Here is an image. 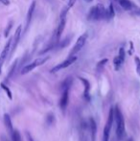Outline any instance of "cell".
<instances>
[{
  "label": "cell",
  "mask_w": 140,
  "mask_h": 141,
  "mask_svg": "<svg viewBox=\"0 0 140 141\" xmlns=\"http://www.w3.org/2000/svg\"><path fill=\"white\" fill-rule=\"evenodd\" d=\"M109 132H110V128L106 125L103 132V141H109Z\"/></svg>",
  "instance_id": "18"
},
{
  "label": "cell",
  "mask_w": 140,
  "mask_h": 141,
  "mask_svg": "<svg viewBox=\"0 0 140 141\" xmlns=\"http://www.w3.org/2000/svg\"><path fill=\"white\" fill-rule=\"evenodd\" d=\"M113 119H114V110L113 108H110L109 109V112H108V117H107V122H106V126H108L111 129L112 127V123H113Z\"/></svg>",
  "instance_id": "15"
},
{
  "label": "cell",
  "mask_w": 140,
  "mask_h": 141,
  "mask_svg": "<svg viewBox=\"0 0 140 141\" xmlns=\"http://www.w3.org/2000/svg\"><path fill=\"white\" fill-rule=\"evenodd\" d=\"M106 63H107V59H104V60L100 61V62L98 63V64H97V68H98V69H101Z\"/></svg>",
  "instance_id": "27"
},
{
  "label": "cell",
  "mask_w": 140,
  "mask_h": 141,
  "mask_svg": "<svg viewBox=\"0 0 140 141\" xmlns=\"http://www.w3.org/2000/svg\"><path fill=\"white\" fill-rule=\"evenodd\" d=\"M128 141H132V139H130H130H129Z\"/></svg>",
  "instance_id": "33"
},
{
  "label": "cell",
  "mask_w": 140,
  "mask_h": 141,
  "mask_svg": "<svg viewBox=\"0 0 140 141\" xmlns=\"http://www.w3.org/2000/svg\"><path fill=\"white\" fill-rule=\"evenodd\" d=\"M12 40H13L12 38L9 39V40L7 41V43H6L4 49L2 50V52H1V54H0V64H2V63H4V61L7 59V56H8L9 53H10L11 46H12Z\"/></svg>",
  "instance_id": "8"
},
{
  "label": "cell",
  "mask_w": 140,
  "mask_h": 141,
  "mask_svg": "<svg viewBox=\"0 0 140 141\" xmlns=\"http://www.w3.org/2000/svg\"><path fill=\"white\" fill-rule=\"evenodd\" d=\"M115 15V11H114V7L112 4H109L107 10L106 12V19H111L113 18V16Z\"/></svg>",
  "instance_id": "14"
},
{
  "label": "cell",
  "mask_w": 140,
  "mask_h": 141,
  "mask_svg": "<svg viewBox=\"0 0 140 141\" xmlns=\"http://www.w3.org/2000/svg\"><path fill=\"white\" fill-rule=\"evenodd\" d=\"M0 2L2 4H4V5H9L10 4V1L9 0H0Z\"/></svg>",
  "instance_id": "29"
},
{
  "label": "cell",
  "mask_w": 140,
  "mask_h": 141,
  "mask_svg": "<svg viewBox=\"0 0 140 141\" xmlns=\"http://www.w3.org/2000/svg\"><path fill=\"white\" fill-rule=\"evenodd\" d=\"M65 20H66V18H62L61 21H60V24H59L58 28L55 31V34H54V36H53V42L55 45L58 44L59 41H60L61 36L63 34V29H64V27H65V23H66Z\"/></svg>",
  "instance_id": "6"
},
{
  "label": "cell",
  "mask_w": 140,
  "mask_h": 141,
  "mask_svg": "<svg viewBox=\"0 0 140 141\" xmlns=\"http://www.w3.org/2000/svg\"><path fill=\"white\" fill-rule=\"evenodd\" d=\"M26 135H27V139H28V141H35L34 139H33V137L31 136V134H30L29 132H27V133H26Z\"/></svg>",
  "instance_id": "28"
},
{
  "label": "cell",
  "mask_w": 140,
  "mask_h": 141,
  "mask_svg": "<svg viewBox=\"0 0 140 141\" xmlns=\"http://www.w3.org/2000/svg\"><path fill=\"white\" fill-rule=\"evenodd\" d=\"M68 97H69V95H68V90H63V94H62V98H61V100H60V107L64 110L66 107H67L68 105Z\"/></svg>",
  "instance_id": "11"
},
{
  "label": "cell",
  "mask_w": 140,
  "mask_h": 141,
  "mask_svg": "<svg viewBox=\"0 0 140 141\" xmlns=\"http://www.w3.org/2000/svg\"><path fill=\"white\" fill-rule=\"evenodd\" d=\"M76 60H77V57H69L67 60H65L64 62L63 63H61L60 64L58 65H56L54 68H52V70H51V73H55V72H58L60 70H62V69H64V68L68 67L69 65H71L72 63H74L76 62Z\"/></svg>",
  "instance_id": "7"
},
{
  "label": "cell",
  "mask_w": 140,
  "mask_h": 141,
  "mask_svg": "<svg viewBox=\"0 0 140 141\" xmlns=\"http://www.w3.org/2000/svg\"><path fill=\"white\" fill-rule=\"evenodd\" d=\"M1 65H2V64H0V74H1Z\"/></svg>",
  "instance_id": "32"
},
{
  "label": "cell",
  "mask_w": 140,
  "mask_h": 141,
  "mask_svg": "<svg viewBox=\"0 0 140 141\" xmlns=\"http://www.w3.org/2000/svg\"><path fill=\"white\" fill-rule=\"evenodd\" d=\"M36 4H37V2H36V1H33L29 7V10H28V13H27V17H26V28H25L26 31L29 28L30 24H31V21H32V18H33L35 9H36Z\"/></svg>",
  "instance_id": "9"
},
{
  "label": "cell",
  "mask_w": 140,
  "mask_h": 141,
  "mask_svg": "<svg viewBox=\"0 0 140 141\" xmlns=\"http://www.w3.org/2000/svg\"><path fill=\"white\" fill-rule=\"evenodd\" d=\"M17 62H18V61L15 60V63H13V65L11 66L10 71H9V73H8V79L12 78V77L14 76V74H15V69H16V66H17Z\"/></svg>",
  "instance_id": "20"
},
{
  "label": "cell",
  "mask_w": 140,
  "mask_h": 141,
  "mask_svg": "<svg viewBox=\"0 0 140 141\" xmlns=\"http://www.w3.org/2000/svg\"><path fill=\"white\" fill-rule=\"evenodd\" d=\"M75 3H76V0H67V3L64 5V7H63L62 12H61V19L66 17L67 13L69 12V10L72 8L73 6L75 5Z\"/></svg>",
  "instance_id": "10"
},
{
  "label": "cell",
  "mask_w": 140,
  "mask_h": 141,
  "mask_svg": "<svg viewBox=\"0 0 140 141\" xmlns=\"http://www.w3.org/2000/svg\"><path fill=\"white\" fill-rule=\"evenodd\" d=\"M80 80L82 82V83L85 84V96L86 97H87L88 96V93H89V89H90V83H89V82L87 81V80H86V79L83 78H80Z\"/></svg>",
  "instance_id": "17"
},
{
  "label": "cell",
  "mask_w": 140,
  "mask_h": 141,
  "mask_svg": "<svg viewBox=\"0 0 140 141\" xmlns=\"http://www.w3.org/2000/svg\"><path fill=\"white\" fill-rule=\"evenodd\" d=\"M106 8L102 4H97L93 6L87 15V18L89 20H100L106 18Z\"/></svg>",
  "instance_id": "2"
},
{
  "label": "cell",
  "mask_w": 140,
  "mask_h": 141,
  "mask_svg": "<svg viewBox=\"0 0 140 141\" xmlns=\"http://www.w3.org/2000/svg\"><path fill=\"white\" fill-rule=\"evenodd\" d=\"M87 37H88V35L87 33H85L82 36H80V38L77 39V41H76V43L74 45V47H73L71 52H70V57H74L75 54H77L78 52H80L82 50V48L85 46V44L87 42Z\"/></svg>",
  "instance_id": "4"
},
{
  "label": "cell",
  "mask_w": 140,
  "mask_h": 141,
  "mask_svg": "<svg viewBox=\"0 0 140 141\" xmlns=\"http://www.w3.org/2000/svg\"><path fill=\"white\" fill-rule=\"evenodd\" d=\"M48 60H49V57H45V58L37 59V60H35V61L32 63L25 65L24 67L21 69V74H22V75H24V74L29 73L30 71H32V70H33V69H35V68L37 67V66H39V65L43 64L44 63H46Z\"/></svg>",
  "instance_id": "3"
},
{
  "label": "cell",
  "mask_w": 140,
  "mask_h": 141,
  "mask_svg": "<svg viewBox=\"0 0 140 141\" xmlns=\"http://www.w3.org/2000/svg\"><path fill=\"white\" fill-rule=\"evenodd\" d=\"M0 86H1V88L5 90V92L7 93V95H8L9 99H11V100H12V99H13V95H12V91L10 90V88H8V87H7V86H6L4 83H1V84H0Z\"/></svg>",
  "instance_id": "22"
},
{
  "label": "cell",
  "mask_w": 140,
  "mask_h": 141,
  "mask_svg": "<svg viewBox=\"0 0 140 141\" xmlns=\"http://www.w3.org/2000/svg\"><path fill=\"white\" fill-rule=\"evenodd\" d=\"M72 84V79L71 78H67L64 80V82L62 84V90H69V88Z\"/></svg>",
  "instance_id": "16"
},
{
  "label": "cell",
  "mask_w": 140,
  "mask_h": 141,
  "mask_svg": "<svg viewBox=\"0 0 140 141\" xmlns=\"http://www.w3.org/2000/svg\"><path fill=\"white\" fill-rule=\"evenodd\" d=\"M4 124H5V127L7 128V130L8 131L12 133L13 131H14V129H13V123H12V119H11V117L9 114H4Z\"/></svg>",
  "instance_id": "12"
},
{
  "label": "cell",
  "mask_w": 140,
  "mask_h": 141,
  "mask_svg": "<svg viewBox=\"0 0 140 141\" xmlns=\"http://www.w3.org/2000/svg\"><path fill=\"white\" fill-rule=\"evenodd\" d=\"M125 55H126V52H125V49L123 48V47H121L120 50H119V54H118V57L120 59L121 61L124 63L125 62Z\"/></svg>",
  "instance_id": "24"
},
{
  "label": "cell",
  "mask_w": 140,
  "mask_h": 141,
  "mask_svg": "<svg viewBox=\"0 0 140 141\" xmlns=\"http://www.w3.org/2000/svg\"><path fill=\"white\" fill-rule=\"evenodd\" d=\"M118 2L120 4L121 8L124 9L125 11H130L133 8V5L130 0H118Z\"/></svg>",
  "instance_id": "13"
},
{
  "label": "cell",
  "mask_w": 140,
  "mask_h": 141,
  "mask_svg": "<svg viewBox=\"0 0 140 141\" xmlns=\"http://www.w3.org/2000/svg\"><path fill=\"white\" fill-rule=\"evenodd\" d=\"M12 27H13V21H10V22H9V24H8V26L6 27L5 32H4V36H5V38H7V37L9 36V33H10Z\"/></svg>",
  "instance_id": "25"
},
{
  "label": "cell",
  "mask_w": 140,
  "mask_h": 141,
  "mask_svg": "<svg viewBox=\"0 0 140 141\" xmlns=\"http://www.w3.org/2000/svg\"><path fill=\"white\" fill-rule=\"evenodd\" d=\"M134 62H135V64H136V72L140 76V59L138 57H135Z\"/></svg>",
  "instance_id": "26"
},
{
  "label": "cell",
  "mask_w": 140,
  "mask_h": 141,
  "mask_svg": "<svg viewBox=\"0 0 140 141\" xmlns=\"http://www.w3.org/2000/svg\"><path fill=\"white\" fill-rule=\"evenodd\" d=\"M21 31H22V26L19 25L15 32V36L13 38L12 40V46H11V51H10V57H12V55L14 54V52L15 51V49L17 47V44L20 40V37H21Z\"/></svg>",
  "instance_id": "5"
},
{
  "label": "cell",
  "mask_w": 140,
  "mask_h": 141,
  "mask_svg": "<svg viewBox=\"0 0 140 141\" xmlns=\"http://www.w3.org/2000/svg\"><path fill=\"white\" fill-rule=\"evenodd\" d=\"M54 122H55V115L51 112L46 116V124L47 125H52Z\"/></svg>",
  "instance_id": "23"
},
{
  "label": "cell",
  "mask_w": 140,
  "mask_h": 141,
  "mask_svg": "<svg viewBox=\"0 0 140 141\" xmlns=\"http://www.w3.org/2000/svg\"><path fill=\"white\" fill-rule=\"evenodd\" d=\"M114 118L116 120V136L119 140H122L125 136V121L118 106L115 107L114 110Z\"/></svg>",
  "instance_id": "1"
},
{
  "label": "cell",
  "mask_w": 140,
  "mask_h": 141,
  "mask_svg": "<svg viewBox=\"0 0 140 141\" xmlns=\"http://www.w3.org/2000/svg\"><path fill=\"white\" fill-rule=\"evenodd\" d=\"M113 63H114V66H115V70H119L121 67V65L123 64V62L121 61L120 59H119V57L117 56V57H115L114 58V61H113Z\"/></svg>",
  "instance_id": "21"
},
{
  "label": "cell",
  "mask_w": 140,
  "mask_h": 141,
  "mask_svg": "<svg viewBox=\"0 0 140 141\" xmlns=\"http://www.w3.org/2000/svg\"><path fill=\"white\" fill-rule=\"evenodd\" d=\"M1 138H2V141H9V140H8V138H7V137H5V136H2Z\"/></svg>",
  "instance_id": "30"
},
{
  "label": "cell",
  "mask_w": 140,
  "mask_h": 141,
  "mask_svg": "<svg viewBox=\"0 0 140 141\" xmlns=\"http://www.w3.org/2000/svg\"><path fill=\"white\" fill-rule=\"evenodd\" d=\"M85 1H87V2H91L92 0H85Z\"/></svg>",
  "instance_id": "31"
},
{
  "label": "cell",
  "mask_w": 140,
  "mask_h": 141,
  "mask_svg": "<svg viewBox=\"0 0 140 141\" xmlns=\"http://www.w3.org/2000/svg\"><path fill=\"white\" fill-rule=\"evenodd\" d=\"M11 137L13 141H21V136H20L19 131L17 130H14L13 132L11 133Z\"/></svg>",
  "instance_id": "19"
}]
</instances>
